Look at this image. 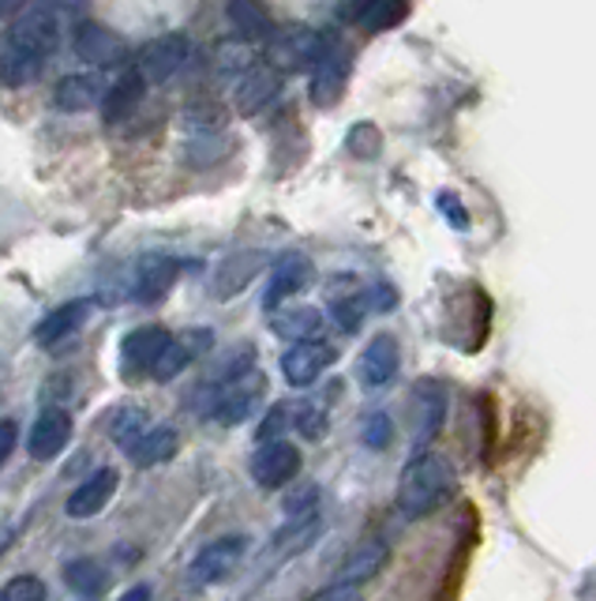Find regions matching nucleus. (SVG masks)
I'll list each match as a JSON object with an SVG mask.
<instances>
[{
    "mask_svg": "<svg viewBox=\"0 0 596 601\" xmlns=\"http://www.w3.org/2000/svg\"><path fill=\"white\" fill-rule=\"evenodd\" d=\"M57 23L49 20V12H31L20 23H12L8 42L0 50V79L8 87H26L42 76L49 65V53L57 50Z\"/></svg>",
    "mask_w": 596,
    "mask_h": 601,
    "instance_id": "nucleus-1",
    "label": "nucleus"
},
{
    "mask_svg": "<svg viewBox=\"0 0 596 601\" xmlns=\"http://www.w3.org/2000/svg\"><path fill=\"white\" fill-rule=\"evenodd\" d=\"M454 467L439 451H417L401 470L398 481V507L406 518L432 515L446 496L454 493Z\"/></svg>",
    "mask_w": 596,
    "mask_h": 601,
    "instance_id": "nucleus-2",
    "label": "nucleus"
},
{
    "mask_svg": "<svg viewBox=\"0 0 596 601\" xmlns=\"http://www.w3.org/2000/svg\"><path fill=\"white\" fill-rule=\"evenodd\" d=\"M334 42H338V34L308 31V26H293V31L278 34V39L271 42V68H274V72L316 68V61L323 57V53H327Z\"/></svg>",
    "mask_w": 596,
    "mask_h": 601,
    "instance_id": "nucleus-3",
    "label": "nucleus"
},
{
    "mask_svg": "<svg viewBox=\"0 0 596 601\" xmlns=\"http://www.w3.org/2000/svg\"><path fill=\"white\" fill-rule=\"evenodd\" d=\"M191 57V42L185 34H162V39L146 42L135 57V72L143 76V84H165L173 79Z\"/></svg>",
    "mask_w": 596,
    "mask_h": 601,
    "instance_id": "nucleus-4",
    "label": "nucleus"
},
{
    "mask_svg": "<svg viewBox=\"0 0 596 601\" xmlns=\"http://www.w3.org/2000/svg\"><path fill=\"white\" fill-rule=\"evenodd\" d=\"M218 387H222V391L214 395L210 417H214L218 425H241L255 414V406H260L263 387H267V384H263L260 372H244V376L225 380V384H218Z\"/></svg>",
    "mask_w": 596,
    "mask_h": 601,
    "instance_id": "nucleus-5",
    "label": "nucleus"
},
{
    "mask_svg": "<svg viewBox=\"0 0 596 601\" xmlns=\"http://www.w3.org/2000/svg\"><path fill=\"white\" fill-rule=\"evenodd\" d=\"M71 45H76L79 61L98 65V68H109V65H121V61H128V42L113 31V26H102V23H90V20L79 23Z\"/></svg>",
    "mask_w": 596,
    "mask_h": 601,
    "instance_id": "nucleus-6",
    "label": "nucleus"
},
{
    "mask_svg": "<svg viewBox=\"0 0 596 601\" xmlns=\"http://www.w3.org/2000/svg\"><path fill=\"white\" fill-rule=\"evenodd\" d=\"M300 473V451L293 448L289 440H271L260 444L252 459V478L260 489H282L289 485L293 478Z\"/></svg>",
    "mask_w": 596,
    "mask_h": 601,
    "instance_id": "nucleus-7",
    "label": "nucleus"
},
{
    "mask_svg": "<svg viewBox=\"0 0 596 601\" xmlns=\"http://www.w3.org/2000/svg\"><path fill=\"white\" fill-rule=\"evenodd\" d=\"M345 79H350V53L342 42H334L311 68V102L323 109L334 106L345 90Z\"/></svg>",
    "mask_w": 596,
    "mask_h": 601,
    "instance_id": "nucleus-8",
    "label": "nucleus"
},
{
    "mask_svg": "<svg viewBox=\"0 0 596 601\" xmlns=\"http://www.w3.org/2000/svg\"><path fill=\"white\" fill-rule=\"evenodd\" d=\"M247 549V542L241 534H229V537H218V542H210L203 553H199L196 560H191V579L196 582H222L236 571V564H241Z\"/></svg>",
    "mask_w": 596,
    "mask_h": 601,
    "instance_id": "nucleus-9",
    "label": "nucleus"
},
{
    "mask_svg": "<svg viewBox=\"0 0 596 601\" xmlns=\"http://www.w3.org/2000/svg\"><path fill=\"white\" fill-rule=\"evenodd\" d=\"M334 365V350H330L327 342H297L286 350V358H282V372H286V380L293 387H308L316 384L323 372Z\"/></svg>",
    "mask_w": 596,
    "mask_h": 601,
    "instance_id": "nucleus-10",
    "label": "nucleus"
},
{
    "mask_svg": "<svg viewBox=\"0 0 596 601\" xmlns=\"http://www.w3.org/2000/svg\"><path fill=\"white\" fill-rule=\"evenodd\" d=\"M169 342H173V335L165 331V327H140V331H132L121 346L124 369L128 372H154L158 358L169 350Z\"/></svg>",
    "mask_w": 596,
    "mask_h": 601,
    "instance_id": "nucleus-11",
    "label": "nucleus"
},
{
    "mask_svg": "<svg viewBox=\"0 0 596 601\" xmlns=\"http://www.w3.org/2000/svg\"><path fill=\"white\" fill-rule=\"evenodd\" d=\"M412 414H417V444L428 448L432 436L443 429V414H446V391L435 380H420L412 391Z\"/></svg>",
    "mask_w": 596,
    "mask_h": 601,
    "instance_id": "nucleus-12",
    "label": "nucleus"
},
{
    "mask_svg": "<svg viewBox=\"0 0 596 601\" xmlns=\"http://www.w3.org/2000/svg\"><path fill=\"white\" fill-rule=\"evenodd\" d=\"M71 440V417L64 409H42L38 422L31 429V455L42 462L57 459Z\"/></svg>",
    "mask_w": 596,
    "mask_h": 601,
    "instance_id": "nucleus-13",
    "label": "nucleus"
},
{
    "mask_svg": "<svg viewBox=\"0 0 596 601\" xmlns=\"http://www.w3.org/2000/svg\"><path fill=\"white\" fill-rule=\"evenodd\" d=\"M311 278V260L300 256V252H289V256H282L274 263V275H271V286H267V297H263V305L267 308H278L282 300H289L293 294H300V289L308 286Z\"/></svg>",
    "mask_w": 596,
    "mask_h": 601,
    "instance_id": "nucleus-14",
    "label": "nucleus"
},
{
    "mask_svg": "<svg viewBox=\"0 0 596 601\" xmlns=\"http://www.w3.org/2000/svg\"><path fill=\"white\" fill-rule=\"evenodd\" d=\"M390 549L387 542H379V537H368V542H361L350 557L342 560V571H338V582H345V587H364L368 579H375L383 571V564H387Z\"/></svg>",
    "mask_w": 596,
    "mask_h": 601,
    "instance_id": "nucleus-15",
    "label": "nucleus"
},
{
    "mask_svg": "<svg viewBox=\"0 0 596 601\" xmlns=\"http://www.w3.org/2000/svg\"><path fill=\"white\" fill-rule=\"evenodd\" d=\"M398 361H401V350L390 335H375L368 342V350L361 353V384L364 387H383L394 380L398 372Z\"/></svg>",
    "mask_w": 596,
    "mask_h": 601,
    "instance_id": "nucleus-16",
    "label": "nucleus"
},
{
    "mask_svg": "<svg viewBox=\"0 0 596 601\" xmlns=\"http://www.w3.org/2000/svg\"><path fill=\"white\" fill-rule=\"evenodd\" d=\"M177 275H180V263L169 256L140 260V267H135V297H140L143 305H154V300H162L169 294Z\"/></svg>",
    "mask_w": 596,
    "mask_h": 601,
    "instance_id": "nucleus-17",
    "label": "nucleus"
},
{
    "mask_svg": "<svg viewBox=\"0 0 596 601\" xmlns=\"http://www.w3.org/2000/svg\"><path fill=\"white\" fill-rule=\"evenodd\" d=\"M113 493H117V470H98L95 478H87L76 493L68 496V507H64V512L71 518H90L102 512L109 500H113Z\"/></svg>",
    "mask_w": 596,
    "mask_h": 601,
    "instance_id": "nucleus-18",
    "label": "nucleus"
},
{
    "mask_svg": "<svg viewBox=\"0 0 596 601\" xmlns=\"http://www.w3.org/2000/svg\"><path fill=\"white\" fill-rule=\"evenodd\" d=\"M106 90L109 87L102 84V76H68L53 90V102H57V109H68V113H82V109H95L102 102Z\"/></svg>",
    "mask_w": 596,
    "mask_h": 601,
    "instance_id": "nucleus-19",
    "label": "nucleus"
},
{
    "mask_svg": "<svg viewBox=\"0 0 596 601\" xmlns=\"http://www.w3.org/2000/svg\"><path fill=\"white\" fill-rule=\"evenodd\" d=\"M278 87H282V76L271 65L244 72L241 87H236V106H241V113H260V109L278 95Z\"/></svg>",
    "mask_w": 596,
    "mask_h": 601,
    "instance_id": "nucleus-20",
    "label": "nucleus"
},
{
    "mask_svg": "<svg viewBox=\"0 0 596 601\" xmlns=\"http://www.w3.org/2000/svg\"><path fill=\"white\" fill-rule=\"evenodd\" d=\"M263 263H267L263 252H241V256H229L222 267H218V275H214V294L222 297V300H229L233 294H241L247 282L260 275Z\"/></svg>",
    "mask_w": 596,
    "mask_h": 601,
    "instance_id": "nucleus-21",
    "label": "nucleus"
},
{
    "mask_svg": "<svg viewBox=\"0 0 596 601\" xmlns=\"http://www.w3.org/2000/svg\"><path fill=\"white\" fill-rule=\"evenodd\" d=\"M143 95H146V84H143L140 72L132 68L128 76H121L113 87L106 90V98H102L106 121H109V124H117V121H124V117H132V113H135V106L143 102Z\"/></svg>",
    "mask_w": 596,
    "mask_h": 601,
    "instance_id": "nucleus-22",
    "label": "nucleus"
},
{
    "mask_svg": "<svg viewBox=\"0 0 596 601\" xmlns=\"http://www.w3.org/2000/svg\"><path fill=\"white\" fill-rule=\"evenodd\" d=\"M345 15H353L356 26H364V31H390V26H398L401 20L409 15V4H401V0H368V4H353L345 8Z\"/></svg>",
    "mask_w": 596,
    "mask_h": 601,
    "instance_id": "nucleus-23",
    "label": "nucleus"
},
{
    "mask_svg": "<svg viewBox=\"0 0 596 601\" xmlns=\"http://www.w3.org/2000/svg\"><path fill=\"white\" fill-rule=\"evenodd\" d=\"M90 305L87 300H71V305H60L57 313H49L45 320L38 324V331H34V339H38L42 346H53L60 339H68L76 327H82V320H87Z\"/></svg>",
    "mask_w": 596,
    "mask_h": 601,
    "instance_id": "nucleus-24",
    "label": "nucleus"
},
{
    "mask_svg": "<svg viewBox=\"0 0 596 601\" xmlns=\"http://www.w3.org/2000/svg\"><path fill=\"white\" fill-rule=\"evenodd\" d=\"M319 327H323V316H319L316 308H286V313L274 316V335L293 339V346H297V342H316Z\"/></svg>",
    "mask_w": 596,
    "mask_h": 601,
    "instance_id": "nucleus-25",
    "label": "nucleus"
},
{
    "mask_svg": "<svg viewBox=\"0 0 596 601\" xmlns=\"http://www.w3.org/2000/svg\"><path fill=\"white\" fill-rule=\"evenodd\" d=\"M180 448V436L173 433V429H154V433H146L140 444L132 448V459H135V467H158V462L165 459H173Z\"/></svg>",
    "mask_w": 596,
    "mask_h": 601,
    "instance_id": "nucleus-26",
    "label": "nucleus"
},
{
    "mask_svg": "<svg viewBox=\"0 0 596 601\" xmlns=\"http://www.w3.org/2000/svg\"><path fill=\"white\" fill-rule=\"evenodd\" d=\"M196 346H210V335H207V331H196V339H191V342H188V339H185V342L173 339V342H169V350H165L162 358H158V365H154L151 376H154V380H173L180 369L188 365L191 358H196Z\"/></svg>",
    "mask_w": 596,
    "mask_h": 601,
    "instance_id": "nucleus-27",
    "label": "nucleus"
},
{
    "mask_svg": "<svg viewBox=\"0 0 596 601\" xmlns=\"http://www.w3.org/2000/svg\"><path fill=\"white\" fill-rule=\"evenodd\" d=\"M316 534H319V515L286 523V531L274 534V553H278V557H293V553L308 549V545L316 542Z\"/></svg>",
    "mask_w": 596,
    "mask_h": 601,
    "instance_id": "nucleus-28",
    "label": "nucleus"
},
{
    "mask_svg": "<svg viewBox=\"0 0 596 601\" xmlns=\"http://www.w3.org/2000/svg\"><path fill=\"white\" fill-rule=\"evenodd\" d=\"M229 20H233V26L244 34V39H271L274 34L267 8H260V4H229Z\"/></svg>",
    "mask_w": 596,
    "mask_h": 601,
    "instance_id": "nucleus-29",
    "label": "nucleus"
},
{
    "mask_svg": "<svg viewBox=\"0 0 596 601\" xmlns=\"http://www.w3.org/2000/svg\"><path fill=\"white\" fill-rule=\"evenodd\" d=\"M64 582H68L76 594H98V590H106L109 576L95 560H71L68 568H64Z\"/></svg>",
    "mask_w": 596,
    "mask_h": 601,
    "instance_id": "nucleus-30",
    "label": "nucleus"
},
{
    "mask_svg": "<svg viewBox=\"0 0 596 601\" xmlns=\"http://www.w3.org/2000/svg\"><path fill=\"white\" fill-rule=\"evenodd\" d=\"M146 429V414L140 406H132V409H121V414H117V422H113V440L121 444L124 451H132L135 444L143 440V433Z\"/></svg>",
    "mask_w": 596,
    "mask_h": 601,
    "instance_id": "nucleus-31",
    "label": "nucleus"
},
{
    "mask_svg": "<svg viewBox=\"0 0 596 601\" xmlns=\"http://www.w3.org/2000/svg\"><path fill=\"white\" fill-rule=\"evenodd\" d=\"M0 601H45V587H42V579L20 576L0 590Z\"/></svg>",
    "mask_w": 596,
    "mask_h": 601,
    "instance_id": "nucleus-32",
    "label": "nucleus"
},
{
    "mask_svg": "<svg viewBox=\"0 0 596 601\" xmlns=\"http://www.w3.org/2000/svg\"><path fill=\"white\" fill-rule=\"evenodd\" d=\"M394 440V422L387 414H372L368 422H364V444H368L372 451H383L390 448Z\"/></svg>",
    "mask_w": 596,
    "mask_h": 601,
    "instance_id": "nucleus-33",
    "label": "nucleus"
},
{
    "mask_svg": "<svg viewBox=\"0 0 596 601\" xmlns=\"http://www.w3.org/2000/svg\"><path fill=\"white\" fill-rule=\"evenodd\" d=\"M364 308H368V300H364V297H350V300H338V305L330 308V313H334V320H338V327H342V331L353 335L356 327H361Z\"/></svg>",
    "mask_w": 596,
    "mask_h": 601,
    "instance_id": "nucleus-34",
    "label": "nucleus"
},
{
    "mask_svg": "<svg viewBox=\"0 0 596 601\" xmlns=\"http://www.w3.org/2000/svg\"><path fill=\"white\" fill-rule=\"evenodd\" d=\"M316 500H319L316 485H300L297 493H293V496L286 500V515H289V523H297V518H311V515H316Z\"/></svg>",
    "mask_w": 596,
    "mask_h": 601,
    "instance_id": "nucleus-35",
    "label": "nucleus"
},
{
    "mask_svg": "<svg viewBox=\"0 0 596 601\" xmlns=\"http://www.w3.org/2000/svg\"><path fill=\"white\" fill-rule=\"evenodd\" d=\"M289 422H293V409L286 403H278L267 414V422L260 425V440L263 444H271V440H282V429H289Z\"/></svg>",
    "mask_w": 596,
    "mask_h": 601,
    "instance_id": "nucleus-36",
    "label": "nucleus"
},
{
    "mask_svg": "<svg viewBox=\"0 0 596 601\" xmlns=\"http://www.w3.org/2000/svg\"><path fill=\"white\" fill-rule=\"evenodd\" d=\"M297 414H300V417H297V429L305 433L308 440H316V436H323V433H327V414H323L319 406H311V403H308V406H300Z\"/></svg>",
    "mask_w": 596,
    "mask_h": 601,
    "instance_id": "nucleus-37",
    "label": "nucleus"
},
{
    "mask_svg": "<svg viewBox=\"0 0 596 601\" xmlns=\"http://www.w3.org/2000/svg\"><path fill=\"white\" fill-rule=\"evenodd\" d=\"M311 601H361V587H345V582H334V587L319 590Z\"/></svg>",
    "mask_w": 596,
    "mask_h": 601,
    "instance_id": "nucleus-38",
    "label": "nucleus"
},
{
    "mask_svg": "<svg viewBox=\"0 0 596 601\" xmlns=\"http://www.w3.org/2000/svg\"><path fill=\"white\" fill-rule=\"evenodd\" d=\"M15 436H20V429H15L12 417H8V422H0V467H4L8 455H12V448H15Z\"/></svg>",
    "mask_w": 596,
    "mask_h": 601,
    "instance_id": "nucleus-39",
    "label": "nucleus"
},
{
    "mask_svg": "<svg viewBox=\"0 0 596 601\" xmlns=\"http://www.w3.org/2000/svg\"><path fill=\"white\" fill-rule=\"evenodd\" d=\"M439 207H443V215L451 218V222L457 226V230H462V226H465V215L457 211V199H454L451 193H443V196H439Z\"/></svg>",
    "mask_w": 596,
    "mask_h": 601,
    "instance_id": "nucleus-40",
    "label": "nucleus"
},
{
    "mask_svg": "<svg viewBox=\"0 0 596 601\" xmlns=\"http://www.w3.org/2000/svg\"><path fill=\"white\" fill-rule=\"evenodd\" d=\"M121 601H151V587H132Z\"/></svg>",
    "mask_w": 596,
    "mask_h": 601,
    "instance_id": "nucleus-41",
    "label": "nucleus"
},
{
    "mask_svg": "<svg viewBox=\"0 0 596 601\" xmlns=\"http://www.w3.org/2000/svg\"><path fill=\"white\" fill-rule=\"evenodd\" d=\"M12 537H15V531H12V526H0V553H4L8 549V545H12Z\"/></svg>",
    "mask_w": 596,
    "mask_h": 601,
    "instance_id": "nucleus-42",
    "label": "nucleus"
}]
</instances>
